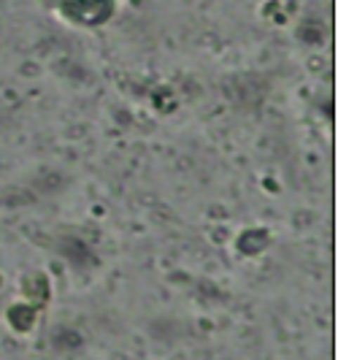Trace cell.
Here are the masks:
<instances>
[{
    "label": "cell",
    "mask_w": 338,
    "mask_h": 360,
    "mask_svg": "<svg viewBox=\"0 0 338 360\" xmlns=\"http://www.w3.org/2000/svg\"><path fill=\"white\" fill-rule=\"evenodd\" d=\"M117 0H57V11L63 17L82 25V27H98L111 19Z\"/></svg>",
    "instance_id": "obj_1"
}]
</instances>
